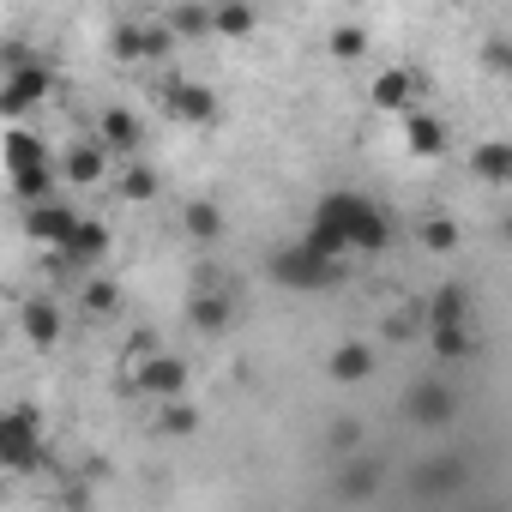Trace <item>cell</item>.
<instances>
[{
    "label": "cell",
    "instance_id": "cell-1",
    "mask_svg": "<svg viewBox=\"0 0 512 512\" xmlns=\"http://www.w3.org/2000/svg\"><path fill=\"white\" fill-rule=\"evenodd\" d=\"M302 235H314L338 260H374V253L392 247V211L380 199H368L362 187H332V193H320Z\"/></svg>",
    "mask_w": 512,
    "mask_h": 512
},
{
    "label": "cell",
    "instance_id": "cell-2",
    "mask_svg": "<svg viewBox=\"0 0 512 512\" xmlns=\"http://www.w3.org/2000/svg\"><path fill=\"white\" fill-rule=\"evenodd\" d=\"M55 175H61V157L49 151V139H37L31 127H7V181H13V199L19 205L49 199Z\"/></svg>",
    "mask_w": 512,
    "mask_h": 512
},
{
    "label": "cell",
    "instance_id": "cell-3",
    "mask_svg": "<svg viewBox=\"0 0 512 512\" xmlns=\"http://www.w3.org/2000/svg\"><path fill=\"white\" fill-rule=\"evenodd\" d=\"M344 266H350V260L326 253L314 235H302L296 247H278V253H272V278H278L284 290H302V296H314V290H332V284L344 278Z\"/></svg>",
    "mask_w": 512,
    "mask_h": 512
},
{
    "label": "cell",
    "instance_id": "cell-4",
    "mask_svg": "<svg viewBox=\"0 0 512 512\" xmlns=\"http://www.w3.org/2000/svg\"><path fill=\"white\" fill-rule=\"evenodd\" d=\"M404 410H410V422L440 428V422H452V416H458V398H452V386H446L440 374H422V380L404 392Z\"/></svg>",
    "mask_w": 512,
    "mask_h": 512
},
{
    "label": "cell",
    "instance_id": "cell-5",
    "mask_svg": "<svg viewBox=\"0 0 512 512\" xmlns=\"http://www.w3.org/2000/svg\"><path fill=\"white\" fill-rule=\"evenodd\" d=\"M25 211H31V235L49 241L55 253H67V241H73L79 223H85V217H79L73 205H61V199H37V205H25Z\"/></svg>",
    "mask_w": 512,
    "mask_h": 512
},
{
    "label": "cell",
    "instance_id": "cell-6",
    "mask_svg": "<svg viewBox=\"0 0 512 512\" xmlns=\"http://www.w3.org/2000/svg\"><path fill=\"white\" fill-rule=\"evenodd\" d=\"M43 97H49V73H43V67H25V61L13 55V79H7V91H0V109H7V121L31 115V103H43Z\"/></svg>",
    "mask_w": 512,
    "mask_h": 512
},
{
    "label": "cell",
    "instance_id": "cell-7",
    "mask_svg": "<svg viewBox=\"0 0 512 512\" xmlns=\"http://www.w3.org/2000/svg\"><path fill=\"white\" fill-rule=\"evenodd\" d=\"M163 109H169L175 121H187V127H211V121H217V97H211L205 85H193V79H181V85H169V97H163Z\"/></svg>",
    "mask_w": 512,
    "mask_h": 512
},
{
    "label": "cell",
    "instance_id": "cell-8",
    "mask_svg": "<svg viewBox=\"0 0 512 512\" xmlns=\"http://www.w3.org/2000/svg\"><path fill=\"white\" fill-rule=\"evenodd\" d=\"M109 151H115V145H109L103 133H97V139H79V145L61 157V175H67V181H79V187H91V181H103V175H109Z\"/></svg>",
    "mask_w": 512,
    "mask_h": 512
},
{
    "label": "cell",
    "instance_id": "cell-9",
    "mask_svg": "<svg viewBox=\"0 0 512 512\" xmlns=\"http://www.w3.org/2000/svg\"><path fill=\"white\" fill-rule=\"evenodd\" d=\"M0 458H7L13 470H31V458H37V422L25 410L0 416Z\"/></svg>",
    "mask_w": 512,
    "mask_h": 512
},
{
    "label": "cell",
    "instance_id": "cell-10",
    "mask_svg": "<svg viewBox=\"0 0 512 512\" xmlns=\"http://www.w3.org/2000/svg\"><path fill=\"white\" fill-rule=\"evenodd\" d=\"M368 103H374V109H386V115H410V103H416V73L386 67V73L368 85Z\"/></svg>",
    "mask_w": 512,
    "mask_h": 512
},
{
    "label": "cell",
    "instance_id": "cell-11",
    "mask_svg": "<svg viewBox=\"0 0 512 512\" xmlns=\"http://www.w3.org/2000/svg\"><path fill=\"white\" fill-rule=\"evenodd\" d=\"M326 374H332L338 386H362V380L374 374V344H362V338H344V344L332 350Z\"/></svg>",
    "mask_w": 512,
    "mask_h": 512
},
{
    "label": "cell",
    "instance_id": "cell-12",
    "mask_svg": "<svg viewBox=\"0 0 512 512\" xmlns=\"http://www.w3.org/2000/svg\"><path fill=\"white\" fill-rule=\"evenodd\" d=\"M470 169H476V181H488V187H512V139H482V145L470 151Z\"/></svg>",
    "mask_w": 512,
    "mask_h": 512
},
{
    "label": "cell",
    "instance_id": "cell-13",
    "mask_svg": "<svg viewBox=\"0 0 512 512\" xmlns=\"http://www.w3.org/2000/svg\"><path fill=\"white\" fill-rule=\"evenodd\" d=\"M404 145H410V157H422V163H428V157H440V151H446V121H440V115H416V109H410V115H404Z\"/></svg>",
    "mask_w": 512,
    "mask_h": 512
},
{
    "label": "cell",
    "instance_id": "cell-14",
    "mask_svg": "<svg viewBox=\"0 0 512 512\" xmlns=\"http://www.w3.org/2000/svg\"><path fill=\"white\" fill-rule=\"evenodd\" d=\"M139 392H151V398H181V392H187V368H181L175 356H151V362L139 368Z\"/></svg>",
    "mask_w": 512,
    "mask_h": 512
},
{
    "label": "cell",
    "instance_id": "cell-15",
    "mask_svg": "<svg viewBox=\"0 0 512 512\" xmlns=\"http://www.w3.org/2000/svg\"><path fill=\"white\" fill-rule=\"evenodd\" d=\"M422 314H428V326H470V296L458 284H440Z\"/></svg>",
    "mask_w": 512,
    "mask_h": 512
},
{
    "label": "cell",
    "instance_id": "cell-16",
    "mask_svg": "<svg viewBox=\"0 0 512 512\" xmlns=\"http://www.w3.org/2000/svg\"><path fill=\"white\" fill-rule=\"evenodd\" d=\"M103 247H109V229L103 223H79V235L67 241V253H61V260H73V266H91V260H103Z\"/></svg>",
    "mask_w": 512,
    "mask_h": 512
},
{
    "label": "cell",
    "instance_id": "cell-17",
    "mask_svg": "<svg viewBox=\"0 0 512 512\" xmlns=\"http://www.w3.org/2000/svg\"><path fill=\"white\" fill-rule=\"evenodd\" d=\"M416 241H422L428 253H452V247H458V223H452L446 211H428V217L416 223Z\"/></svg>",
    "mask_w": 512,
    "mask_h": 512
},
{
    "label": "cell",
    "instance_id": "cell-18",
    "mask_svg": "<svg viewBox=\"0 0 512 512\" xmlns=\"http://www.w3.org/2000/svg\"><path fill=\"white\" fill-rule=\"evenodd\" d=\"M187 314H193L199 332H223V326H229V302H223V296H193Z\"/></svg>",
    "mask_w": 512,
    "mask_h": 512
},
{
    "label": "cell",
    "instance_id": "cell-19",
    "mask_svg": "<svg viewBox=\"0 0 512 512\" xmlns=\"http://www.w3.org/2000/svg\"><path fill=\"white\" fill-rule=\"evenodd\" d=\"M103 139H109L115 151H133V145H139V121H133L127 109H109V115H103Z\"/></svg>",
    "mask_w": 512,
    "mask_h": 512
},
{
    "label": "cell",
    "instance_id": "cell-20",
    "mask_svg": "<svg viewBox=\"0 0 512 512\" xmlns=\"http://www.w3.org/2000/svg\"><path fill=\"white\" fill-rule=\"evenodd\" d=\"M253 31V7L247 0H223L217 7V37H247Z\"/></svg>",
    "mask_w": 512,
    "mask_h": 512
},
{
    "label": "cell",
    "instance_id": "cell-21",
    "mask_svg": "<svg viewBox=\"0 0 512 512\" xmlns=\"http://www.w3.org/2000/svg\"><path fill=\"white\" fill-rule=\"evenodd\" d=\"M31 338H37V344H55V338H61V314L37 302V308H31Z\"/></svg>",
    "mask_w": 512,
    "mask_h": 512
},
{
    "label": "cell",
    "instance_id": "cell-22",
    "mask_svg": "<svg viewBox=\"0 0 512 512\" xmlns=\"http://www.w3.org/2000/svg\"><path fill=\"white\" fill-rule=\"evenodd\" d=\"M362 49H368V37H362L356 25H344V31H332V55H338V61H356Z\"/></svg>",
    "mask_w": 512,
    "mask_h": 512
},
{
    "label": "cell",
    "instance_id": "cell-23",
    "mask_svg": "<svg viewBox=\"0 0 512 512\" xmlns=\"http://www.w3.org/2000/svg\"><path fill=\"white\" fill-rule=\"evenodd\" d=\"M187 229L199 235V241H211L223 223H217V205H187Z\"/></svg>",
    "mask_w": 512,
    "mask_h": 512
},
{
    "label": "cell",
    "instance_id": "cell-24",
    "mask_svg": "<svg viewBox=\"0 0 512 512\" xmlns=\"http://www.w3.org/2000/svg\"><path fill=\"white\" fill-rule=\"evenodd\" d=\"M157 181H151V169H127V199H145Z\"/></svg>",
    "mask_w": 512,
    "mask_h": 512
},
{
    "label": "cell",
    "instance_id": "cell-25",
    "mask_svg": "<svg viewBox=\"0 0 512 512\" xmlns=\"http://www.w3.org/2000/svg\"><path fill=\"white\" fill-rule=\"evenodd\" d=\"M169 428L187 434V428H193V410H187V404H169Z\"/></svg>",
    "mask_w": 512,
    "mask_h": 512
},
{
    "label": "cell",
    "instance_id": "cell-26",
    "mask_svg": "<svg viewBox=\"0 0 512 512\" xmlns=\"http://www.w3.org/2000/svg\"><path fill=\"white\" fill-rule=\"evenodd\" d=\"M506 235H512V217H506Z\"/></svg>",
    "mask_w": 512,
    "mask_h": 512
}]
</instances>
